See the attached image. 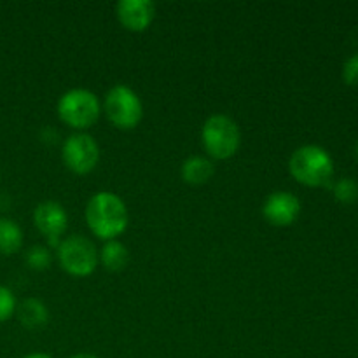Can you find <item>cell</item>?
<instances>
[{
	"label": "cell",
	"mask_w": 358,
	"mask_h": 358,
	"mask_svg": "<svg viewBox=\"0 0 358 358\" xmlns=\"http://www.w3.org/2000/svg\"><path fill=\"white\" fill-rule=\"evenodd\" d=\"M84 217L91 233L103 241L121 236L129 224L128 206L121 196L110 191L94 192L87 201Z\"/></svg>",
	"instance_id": "obj_1"
},
{
	"label": "cell",
	"mask_w": 358,
	"mask_h": 358,
	"mask_svg": "<svg viewBox=\"0 0 358 358\" xmlns=\"http://www.w3.org/2000/svg\"><path fill=\"white\" fill-rule=\"evenodd\" d=\"M289 171L294 180L304 187H327L334 177V159L327 149L308 143L294 150L289 159Z\"/></svg>",
	"instance_id": "obj_2"
},
{
	"label": "cell",
	"mask_w": 358,
	"mask_h": 358,
	"mask_svg": "<svg viewBox=\"0 0 358 358\" xmlns=\"http://www.w3.org/2000/svg\"><path fill=\"white\" fill-rule=\"evenodd\" d=\"M56 112L63 124L84 133L93 128L101 114V101L93 91L86 87H73L65 91L56 103Z\"/></svg>",
	"instance_id": "obj_3"
},
{
	"label": "cell",
	"mask_w": 358,
	"mask_h": 358,
	"mask_svg": "<svg viewBox=\"0 0 358 358\" xmlns=\"http://www.w3.org/2000/svg\"><path fill=\"white\" fill-rule=\"evenodd\" d=\"M201 143L210 159H231L241 145L240 126L226 114L210 115L201 128Z\"/></svg>",
	"instance_id": "obj_4"
},
{
	"label": "cell",
	"mask_w": 358,
	"mask_h": 358,
	"mask_svg": "<svg viewBox=\"0 0 358 358\" xmlns=\"http://www.w3.org/2000/svg\"><path fill=\"white\" fill-rule=\"evenodd\" d=\"M101 110L119 129H135L142 122L143 103L135 90L126 84H115L105 93Z\"/></svg>",
	"instance_id": "obj_5"
},
{
	"label": "cell",
	"mask_w": 358,
	"mask_h": 358,
	"mask_svg": "<svg viewBox=\"0 0 358 358\" xmlns=\"http://www.w3.org/2000/svg\"><path fill=\"white\" fill-rule=\"evenodd\" d=\"M56 257L63 271L76 278H86L93 275L100 262L93 241L80 234H72L62 240L59 247L56 248Z\"/></svg>",
	"instance_id": "obj_6"
},
{
	"label": "cell",
	"mask_w": 358,
	"mask_h": 358,
	"mask_svg": "<svg viewBox=\"0 0 358 358\" xmlns=\"http://www.w3.org/2000/svg\"><path fill=\"white\" fill-rule=\"evenodd\" d=\"M62 159L72 173L90 175L100 163V145L87 133H73L63 142Z\"/></svg>",
	"instance_id": "obj_7"
},
{
	"label": "cell",
	"mask_w": 358,
	"mask_h": 358,
	"mask_svg": "<svg viewBox=\"0 0 358 358\" xmlns=\"http://www.w3.org/2000/svg\"><path fill=\"white\" fill-rule=\"evenodd\" d=\"M34 224L48 240L49 248H58L69 227V213L58 201H42L34 210Z\"/></svg>",
	"instance_id": "obj_8"
},
{
	"label": "cell",
	"mask_w": 358,
	"mask_h": 358,
	"mask_svg": "<svg viewBox=\"0 0 358 358\" xmlns=\"http://www.w3.org/2000/svg\"><path fill=\"white\" fill-rule=\"evenodd\" d=\"M301 201L289 191H275L262 205V217L275 227H289L299 219Z\"/></svg>",
	"instance_id": "obj_9"
},
{
	"label": "cell",
	"mask_w": 358,
	"mask_h": 358,
	"mask_svg": "<svg viewBox=\"0 0 358 358\" xmlns=\"http://www.w3.org/2000/svg\"><path fill=\"white\" fill-rule=\"evenodd\" d=\"M117 21L128 31H145L156 17V3L150 0H119L115 3Z\"/></svg>",
	"instance_id": "obj_10"
},
{
	"label": "cell",
	"mask_w": 358,
	"mask_h": 358,
	"mask_svg": "<svg viewBox=\"0 0 358 358\" xmlns=\"http://www.w3.org/2000/svg\"><path fill=\"white\" fill-rule=\"evenodd\" d=\"M215 164L206 156H191L182 163V180L189 185H203L212 180Z\"/></svg>",
	"instance_id": "obj_11"
},
{
	"label": "cell",
	"mask_w": 358,
	"mask_h": 358,
	"mask_svg": "<svg viewBox=\"0 0 358 358\" xmlns=\"http://www.w3.org/2000/svg\"><path fill=\"white\" fill-rule=\"evenodd\" d=\"M16 315L20 324L24 329H30V331L42 329L49 320L48 306L41 299H37V297H28L23 303L17 304Z\"/></svg>",
	"instance_id": "obj_12"
},
{
	"label": "cell",
	"mask_w": 358,
	"mask_h": 358,
	"mask_svg": "<svg viewBox=\"0 0 358 358\" xmlns=\"http://www.w3.org/2000/svg\"><path fill=\"white\" fill-rule=\"evenodd\" d=\"M98 259H100V262L103 264V268L107 269V271L119 273L128 266L129 252L128 248H126V245L121 243V241H105L101 250L98 252Z\"/></svg>",
	"instance_id": "obj_13"
},
{
	"label": "cell",
	"mask_w": 358,
	"mask_h": 358,
	"mask_svg": "<svg viewBox=\"0 0 358 358\" xmlns=\"http://www.w3.org/2000/svg\"><path fill=\"white\" fill-rule=\"evenodd\" d=\"M23 247V231L20 224L7 217H0V254L13 255Z\"/></svg>",
	"instance_id": "obj_14"
},
{
	"label": "cell",
	"mask_w": 358,
	"mask_h": 358,
	"mask_svg": "<svg viewBox=\"0 0 358 358\" xmlns=\"http://www.w3.org/2000/svg\"><path fill=\"white\" fill-rule=\"evenodd\" d=\"M51 248L45 247V245H34L24 252V262L34 271H45L51 266Z\"/></svg>",
	"instance_id": "obj_15"
},
{
	"label": "cell",
	"mask_w": 358,
	"mask_h": 358,
	"mask_svg": "<svg viewBox=\"0 0 358 358\" xmlns=\"http://www.w3.org/2000/svg\"><path fill=\"white\" fill-rule=\"evenodd\" d=\"M332 192H334V198L338 199L343 205H352L358 199V182L355 178H339L338 182H334L332 185Z\"/></svg>",
	"instance_id": "obj_16"
},
{
	"label": "cell",
	"mask_w": 358,
	"mask_h": 358,
	"mask_svg": "<svg viewBox=\"0 0 358 358\" xmlns=\"http://www.w3.org/2000/svg\"><path fill=\"white\" fill-rule=\"evenodd\" d=\"M16 308L17 301L16 296L13 294V290L0 285V324L9 320V318L16 313Z\"/></svg>",
	"instance_id": "obj_17"
},
{
	"label": "cell",
	"mask_w": 358,
	"mask_h": 358,
	"mask_svg": "<svg viewBox=\"0 0 358 358\" xmlns=\"http://www.w3.org/2000/svg\"><path fill=\"white\" fill-rule=\"evenodd\" d=\"M343 80L352 87L358 86V52L350 56L343 65Z\"/></svg>",
	"instance_id": "obj_18"
},
{
	"label": "cell",
	"mask_w": 358,
	"mask_h": 358,
	"mask_svg": "<svg viewBox=\"0 0 358 358\" xmlns=\"http://www.w3.org/2000/svg\"><path fill=\"white\" fill-rule=\"evenodd\" d=\"M23 358H52V357H51V355H48V353L35 352V353H28V355H24Z\"/></svg>",
	"instance_id": "obj_19"
},
{
	"label": "cell",
	"mask_w": 358,
	"mask_h": 358,
	"mask_svg": "<svg viewBox=\"0 0 358 358\" xmlns=\"http://www.w3.org/2000/svg\"><path fill=\"white\" fill-rule=\"evenodd\" d=\"M70 358H100V357L93 355V353H77V355H73Z\"/></svg>",
	"instance_id": "obj_20"
},
{
	"label": "cell",
	"mask_w": 358,
	"mask_h": 358,
	"mask_svg": "<svg viewBox=\"0 0 358 358\" xmlns=\"http://www.w3.org/2000/svg\"><path fill=\"white\" fill-rule=\"evenodd\" d=\"M355 152H357V157H358V142H357V147H355Z\"/></svg>",
	"instance_id": "obj_21"
}]
</instances>
